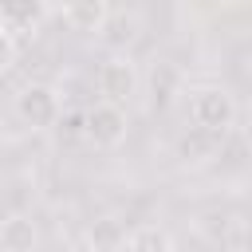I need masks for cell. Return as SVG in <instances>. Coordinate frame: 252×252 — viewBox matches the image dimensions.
Wrapping results in <instances>:
<instances>
[{"mask_svg": "<svg viewBox=\"0 0 252 252\" xmlns=\"http://www.w3.org/2000/svg\"><path fill=\"white\" fill-rule=\"evenodd\" d=\"M189 118H193V126L224 138L236 122V98L224 87H197L189 98Z\"/></svg>", "mask_w": 252, "mask_h": 252, "instance_id": "cell-1", "label": "cell"}, {"mask_svg": "<svg viewBox=\"0 0 252 252\" xmlns=\"http://www.w3.org/2000/svg\"><path fill=\"white\" fill-rule=\"evenodd\" d=\"M138 83H142V75H138V63L130 55L102 59V67H98V94H102V102L126 106L138 94Z\"/></svg>", "mask_w": 252, "mask_h": 252, "instance_id": "cell-2", "label": "cell"}, {"mask_svg": "<svg viewBox=\"0 0 252 252\" xmlns=\"http://www.w3.org/2000/svg\"><path fill=\"white\" fill-rule=\"evenodd\" d=\"M16 114H20L32 130L55 126V122H59V94H55V87H47V83H28V87H20V94H16Z\"/></svg>", "mask_w": 252, "mask_h": 252, "instance_id": "cell-3", "label": "cell"}, {"mask_svg": "<svg viewBox=\"0 0 252 252\" xmlns=\"http://www.w3.org/2000/svg\"><path fill=\"white\" fill-rule=\"evenodd\" d=\"M126 130H130L126 106H114V102H94V106L87 110V118H83V134H87L94 146H102V150L118 146V142L126 138Z\"/></svg>", "mask_w": 252, "mask_h": 252, "instance_id": "cell-4", "label": "cell"}, {"mask_svg": "<svg viewBox=\"0 0 252 252\" xmlns=\"http://www.w3.org/2000/svg\"><path fill=\"white\" fill-rule=\"evenodd\" d=\"M63 20H67L71 32H83V35L102 32V24H106V0H67L63 4Z\"/></svg>", "mask_w": 252, "mask_h": 252, "instance_id": "cell-5", "label": "cell"}, {"mask_svg": "<svg viewBox=\"0 0 252 252\" xmlns=\"http://www.w3.org/2000/svg\"><path fill=\"white\" fill-rule=\"evenodd\" d=\"M43 16V0H0V28L4 32H32Z\"/></svg>", "mask_w": 252, "mask_h": 252, "instance_id": "cell-6", "label": "cell"}, {"mask_svg": "<svg viewBox=\"0 0 252 252\" xmlns=\"http://www.w3.org/2000/svg\"><path fill=\"white\" fill-rule=\"evenodd\" d=\"M217 150H220V134H209V130H201V126H193V130L177 142V158H181L185 165H201V161L217 158Z\"/></svg>", "mask_w": 252, "mask_h": 252, "instance_id": "cell-7", "label": "cell"}, {"mask_svg": "<svg viewBox=\"0 0 252 252\" xmlns=\"http://www.w3.org/2000/svg\"><path fill=\"white\" fill-rule=\"evenodd\" d=\"M0 248L4 252H32L35 248V224L28 217H4L0 220Z\"/></svg>", "mask_w": 252, "mask_h": 252, "instance_id": "cell-8", "label": "cell"}, {"mask_svg": "<svg viewBox=\"0 0 252 252\" xmlns=\"http://www.w3.org/2000/svg\"><path fill=\"white\" fill-rule=\"evenodd\" d=\"M122 244L126 252H173V236L161 224H138Z\"/></svg>", "mask_w": 252, "mask_h": 252, "instance_id": "cell-9", "label": "cell"}, {"mask_svg": "<svg viewBox=\"0 0 252 252\" xmlns=\"http://www.w3.org/2000/svg\"><path fill=\"white\" fill-rule=\"evenodd\" d=\"M12 63H16V39H12V32L0 28V71H8Z\"/></svg>", "mask_w": 252, "mask_h": 252, "instance_id": "cell-10", "label": "cell"}]
</instances>
